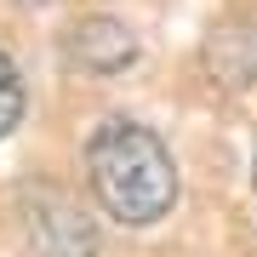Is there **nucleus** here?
Segmentation results:
<instances>
[{"instance_id": "1", "label": "nucleus", "mask_w": 257, "mask_h": 257, "mask_svg": "<svg viewBox=\"0 0 257 257\" xmlns=\"http://www.w3.org/2000/svg\"><path fill=\"white\" fill-rule=\"evenodd\" d=\"M86 172H92L97 206L126 229L160 223L177 200V166L166 143L138 120H103L86 143Z\"/></svg>"}, {"instance_id": "2", "label": "nucleus", "mask_w": 257, "mask_h": 257, "mask_svg": "<svg viewBox=\"0 0 257 257\" xmlns=\"http://www.w3.org/2000/svg\"><path fill=\"white\" fill-rule=\"evenodd\" d=\"M29 240L40 257H97V229L63 189H46L29 200Z\"/></svg>"}, {"instance_id": "3", "label": "nucleus", "mask_w": 257, "mask_h": 257, "mask_svg": "<svg viewBox=\"0 0 257 257\" xmlns=\"http://www.w3.org/2000/svg\"><path fill=\"white\" fill-rule=\"evenodd\" d=\"M63 52H69V63L86 69V74H120V69L138 63V35H132L120 18L92 12V18H80V23L69 29Z\"/></svg>"}, {"instance_id": "4", "label": "nucleus", "mask_w": 257, "mask_h": 257, "mask_svg": "<svg viewBox=\"0 0 257 257\" xmlns=\"http://www.w3.org/2000/svg\"><path fill=\"white\" fill-rule=\"evenodd\" d=\"M206 69L223 92L251 86L257 80V29L251 23H223V35L206 40Z\"/></svg>"}, {"instance_id": "5", "label": "nucleus", "mask_w": 257, "mask_h": 257, "mask_svg": "<svg viewBox=\"0 0 257 257\" xmlns=\"http://www.w3.org/2000/svg\"><path fill=\"white\" fill-rule=\"evenodd\" d=\"M23 103H29L23 74L12 69V57H0V138H12V126L23 120Z\"/></svg>"}, {"instance_id": "6", "label": "nucleus", "mask_w": 257, "mask_h": 257, "mask_svg": "<svg viewBox=\"0 0 257 257\" xmlns=\"http://www.w3.org/2000/svg\"><path fill=\"white\" fill-rule=\"evenodd\" d=\"M23 6H40V0H23Z\"/></svg>"}, {"instance_id": "7", "label": "nucleus", "mask_w": 257, "mask_h": 257, "mask_svg": "<svg viewBox=\"0 0 257 257\" xmlns=\"http://www.w3.org/2000/svg\"><path fill=\"white\" fill-rule=\"evenodd\" d=\"M251 183H257V177H251Z\"/></svg>"}]
</instances>
